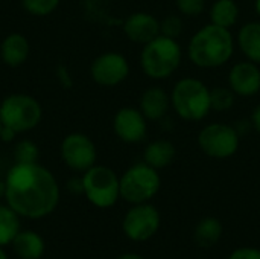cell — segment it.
Returning <instances> with one entry per match:
<instances>
[{
	"mask_svg": "<svg viewBox=\"0 0 260 259\" xmlns=\"http://www.w3.org/2000/svg\"><path fill=\"white\" fill-rule=\"evenodd\" d=\"M66 188L73 195H84V182L82 177H72L67 180Z\"/></svg>",
	"mask_w": 260,
	"mask_h": 259,
	"instance_id": "cell-29",
	"label": "cell"
},
{
	"mask_svg": "<svg viewBox=\"0 0 260 259\" xmlns=\"http://www.w3.org/2000/svg\"><path fill=\"white\" fill-rule=\"evenodd\" d=\"M175 6L186 17H198L206 9V0H175Z\"/></svg>",
	"mask_w": 260,
	"mask_h": 259,
	"instance_id": "cell-27",
	"label": "cell"
},
{
	"mask_svg": "<svg viewBox=\"0 0 260 259\" xmlns=\"http://www.w3.org/2000/svg\"><path fill=\"white\" fill-rule=\"evenodd\" d=\"M250 124H251V127L257 131L260 134V104L253 110V113H251V119H250Z\"/></svg>",
	"mask_w": 260,
	"mask_h": 259,
	"instance_id": "cell-31",
	"label": "cell"
},
{
	"mask_svg": "<svg viewBox=\"0 0 260 259\" xmlns=\"http://www.w3.org/2000/svg\"><path fill=\"white\" fill-rule=\"evenodd\" d=\"M0 259H8V255L5 253L3 247H0Z\"/></svg>",
	"mask_w": 260,
	"mask_h": 259,
	"instance_id": "cell-35",
	"label": "cell"
},
{
	"mask_svg": "<svg viewBox=\"0 0 260 259\" xmlns=\"http://www.w3.org/2000/svg\"><path fill=\"white\" fill-rule=\"evenodd\" d=\"M224 234L222 223L215 217H206L200 220V223L195 226L193 231V240L200 247L209 249L219 243Z\"/></svg>",
	"mask_w": 260,
	"mask_h": 259,
	"instance_id": "cell-20",
	"label": "cell"
},
{
	"mask_svg": "<svg viewBox=\"0 0 260 259\" xmlns=\"http://www.w3.org/2000/svg\"><path fill=\"white\" fill-rule=\"evenodd\" d=\"M43 119V107L27 93H11L0 102V121L15 133H27Z\"/></svg>",
	"mask_w": 260,
	"mask_h": 259,
	"instance_id": "cell-6",
	"label": "cell"
},
{
	"mask_svg": "<svg viewBox=\"0 0 260 259\" xmlns=\"http://www.w3.org/2000/svg\"><path fill=\"white\" fill-rule=\"evenodd\" d=\"M129 61L123 53L104 52L90 64V76L101 87H116L129 76Z\"/></svg>",
	"mask_w": 260,
	"mask_h": 259,
	"instance_id": "cell-11",
	"label": "cell"
},
{
	"mask_svg": "<svg viewBox=\"0 0 260 259\" xmlns=\"http://www.w3.org/2000/svg\"><path fill=\"white\" fill-rule=\"evenodd\" d=\"M236 95L235 92L227 85H216L210 89V102H212V110L218 113H225L230 111L235 105Z\"/></svg>",
	"mask_w": 260,
	"mask_h": 259,
	"instance_id": "cell-23",
	"label": "cell"
},
{
	"mask_svg": "<svg viewBox=\"0 0 260 259\" xmlns=\"http://www.w3.org/2000/svg\"><path fill=\"white\" fill-rule=\"evenodd\" d=\"M61 0H21L23 9L34 17H47L56 11Z\"/></svg>",
	"mask_w": 260,
	"mask_h": 259,
	"instance_id": "cell-25",
	"label": "cell"
},
{
	"mask_svg": "<svg viewBox=\"0 0 260 259\" xmlns=\"http://www.w3.org/2000/svg\"><path fill=\"white\" fill-rule=\"evenodd\" d=\"M5 194H6V183L3 179V180H0V198H5Z\"/></svg>",
	"mask_w": 260,
	"mask_h": 259,
	"instance_id": "cell-33",
	"label": "cell"
},
{
	"mask_svg": "<svg viewBox=\"0 0 260 259\" xmlns=\"http://www.w3.org/2000/svg\"><path fill=\"white\" fill-rule=\"evenodd\" d=\"M183 32V20L177 14H169L160 20V34L169 38H178Z\"/></svg>",
	"mask_w": 260,
	"mask_h": 259,
	"instance_id": "cell-26",
	"label": "cell"
},
{
	"mask_svg": "<svg viewBox=\"0 0 260 259\" xmlns=\"http://www.w3.org/2000/svg\"><path fill=\"white\" fill-rule=\"evenodd\" d=\"M160 186L161 177L158 169L139 162L120 176V198L129 205L148 203L158 194Z\"/></svg>",
	"mask_w": 260,
	"mask_h": 259,
	"instance_id": "cell-5",
	"label": "cell"
},
{
	"mask_svg": "<svg viewBox=\"0 0 260 259\" xmlns=\"http://www.w3.org/2000/svg\"><path fill=\"white\" fill-rule=\"evenodd\" d=\"M2 128H3V124H2V121H0V133H2Z\"/></svg>",
	"mask_w": 260,
	"mask_h": 259,
	"instance_id": "cell-36",
	"label": "cell"
},
{
	"mask_svg": "<svg viewBox=\"0 0 260 259\" xmlns=\"http://www.w3.org/2000/svg\"><path fill=\"white\" fill-rule=\"evenodd\" d=\"M113 131L123 143H140L148 136V119L137 107H122L113 118Z\"/></svg>",
	"mask_w": 260,
	"mask_h": 259,
	"instance_id": "cell-12",
	"label": "cell"
},
{
	"mask_svg": "<svg viewBox=\"0 0 260 259\" xmlns=\"http://www.w3.org/2000/svg\"><path fill=\"white\" fill-rule=\"evenodd\" d=\"M84 197L98 209H110L120 200V177L108 166L94 165L82 174Z\"/></svg>",
	"mask_w": 260,
	"mask_h": 259,
	"instance_id": "cell-7",
	"label": "cell"
},
{
	"mask_svg": "<svg viewBox=\"0 0 260 259\" xmlns=\"http://www.w3.org/2000/svg\"><path fill=\"white\" fill-rule=\"evenodd\" d=\"M227 259H260V249L257 247H239L230 253Z\"/></svg>",
	"mask_w": 260,
	"mask_h": 259,
	"instance_id": "cell-28",
	"label": "cell"
},
{
	"mask_svg": "<svg viewBox=\"0 0 260 259\" xmlns=\"http://www.w3.org/2000/svg\"><path fill=\"white\" fill-rule=\"evenodd\" d=\"M227 81L236 96H256L260 92V66L250 60L238 61L232 66Z\"/></svg>",
	"mask_w": 260,
	"mask_h": 259,
	"instance_id": "cell-13",
	"label": "cell"
},
{
	"mask_svg": "<svg viewBox=\"0 0 260 259\" xmlns=\"http://www.w3.org/2000/svg\"><path fill=\"white\" fill-rule=\"evenodd\" d=\"M177 156L175 145L168 139H157L149 142L143 150V162L155 169L168 168Z\"/></svg>",
	"mask_w": 260,
	"mask_h": 259,
	"instance_id": "cell-17",
	"label": "cell"
},
{
	"mask_svg": "<svg viewBox=\"0 0 260 259\" xmlns=\"http://www.w3.org/2000/svg\"><path fill=\"white\" fill-rule=\"evenodd\" d=\"M17 134H18V133H15L12 128L3 125L2 133H0V140L5 142V143H11V142H14V140L17 139Z\"/></svg>",
	"mask_w": 260,
	"mask_h": 259,
	"instance_id": "cell-30",
	"label": "cell"
},
{
	"mask_svg": "<svg viewBox=\"0 0 260 259\" xmlns=\"http://www.w3.org/2000/svg\"><path fill=\"white\" fill-rule=\"evenodd\" d=\"M20 215L8 205H0V247L11 246L17 234L21 231Z\"/></svg>",
	"mask_w": 260,
	"mask_h": 259,
	"instance_id": "cell-22",
	"label": "cell"
},
{
	"mask_svg": "<svg viewBox=\"0 0 260 259\" xmlns=\"http://www.w3.org/2000/svg\"><path fill=\"white\" fill-rule=\"evenodd\" d=\"M254 11H256L257 17L260 18V0H254Z\"/></svg>",
	"mask_w": 260,
	"mask_h": 259,
	"instance_id": "cell-34",
	"label": "cell"
},
{
	"mask_svg": "<svg viewBox=\"0 0 260 259\" xmlns=\"http://www.w3.org/2000/svg\"><path fill=\"white\" fill-rule=\"evenodd\" d=\"M142 72L154 81L169 79L181 66L183 49L177 38L165 35L155 37L152 41L143 44L140 52Z\"/></svg>",
	"mask_w": 260,
	"mask_h": 259,
	"instance_id": "cell-4",
	"label": "cell"
},
{
	"mask_svg": "<svg viewBox=\"0 0 260 259\" xmlns=\"http://www.w3.org/2000/svg\"><path fill=\"white\" fill-rule=\"evenodd\" d=\"M30 53L27 38L20 32L8 34L0 43V58L8 67H20L26 63Z\"/></svg>",
	"mask_w": 260,
	"mask_h": 259,
	"instance_id": "cell-16",
	"label": "cell"
},
{
	"mask_svg": "<svg viewBox=\"0 0 260 259\" xmlns=\"http://www.w3.org/2000/svg\"><path fill=\"white\" fill-rule=\"evenodd\" d=\"M12 156L14 163H37L40 157V150L35 142L23 139L15 143Z\"/></svg>",
	"mask_w": 260,
	"mask_h": 259,
	"instance_id": "cell-24",
	"label": "cell"
},
{
	"mask_svg": "<svg viewBox=\"0 0 260 259\" xmlns=\"http://www.w3.org/2000/svg\"><path fill=\"white\" fill-rule=\"evenodd\" d=\"M200 150L210 159L225 160L233 157L241 145V134L236 127L213 122L203 127L197 137Z\"/></svg>",
	"mask_w": 260,
	"mask_h": 259,
	"instance_id": "cell-8",
	"label": "cell"
},
{
	"mask_svg": "<svg viewBox=\"0 0 260 259\" xmlns=\"http://www.w3.org/2000/svg\"><path fill=\"white\" fill-rule=\"evenodd\" d=\"M161 215L158 209L148 203L131 205L122 220V231L134 243H145L151 240L160 229Z\"/></svg>",
	"mask_w": 260,
	"mask_h": 259,
	"instance_id": "cell-9",
	"label": "cell"
},
{
	"mask_svg": "<svg viewBox=\"0 0 260 259\" xmlns=\"http://www.w3.org/2000/svg\"><path fill=\"white\" fill-rule=\"evenodd\" d=\"M11 246L20 259H40L46 252L44 238L34 231H20Z\"/></svg>",
	"mask_w": 260,
	"mask_h": 259,
	"instance_id": "cell-19",
	"label": "cell"
},
{
	"mask_svg": "<svg viewBox=\"0 0 260 259\" xmlns=\"http://www.w3.org/2000/svg\"><path fill=\"white\" fill-rule=\"evenodd\" d=\"M117 259H145L143 256H140V255H137V253H123V255H120Z\"/></svg>",
	"mask_w": 260,
	"mask_h": 259,
	"instance_id": "cell-32",
	"label": "cell"
},
{
	"mask_svg": "<svg viewBox=\"0 0 260 259\" xmlns=\"http://www.w3.org/2000/svg\"><path fill=\"white\" fill-rule=\"evenodd\" d=\"M239 6L236 0H215L209 9L210 23L232 29L239 20Z\"/></svg>",
	"mask_w": 260,
	"mask_h": 259,
	"instance_id": "cell-21",
	"label": "cell"
},
{
	"mask_svg": "<svg viewBox=\"0 0 260 259\" xmlns=\"http://www.w3.org/2000/svg\"><path fill=\"white\" fill-rule=\"evenodd\" d=\"M5 202L21 218L41 220L59 203V185L47 168L37 163H14L6 176Z\"/></svg>",
	"mask_w": 260,
	"mask_h": 259,
	"instance_id": "cell-1",
	"label": "cell"
},
{
	"mask_svg": "<svg viewBox=\"0 0 260 259\" xmlns=\"http://www.w3.org/2000/svg\"><path fill=\"white\" fill-rule=\"evenodd\" d=\"M171 108L186 122L204 121L212 111L210 87L200 78L178 79L171 90Z\"/></svg>",
	"mask_w": 260,
	"mask_h": 259,
	"instance_id": "cell-3",
	"label": "cell"
},
{
	"mask_svg": "<svg viewBox=\"0 0 260 259\" xmlns=\"http://www.w3.org/2000/svg\"><path fill=\"white\" fill-rule=\"evenodd\" d=\"M139 108L148 121H163L171 108V95L160 85H151L140 95Z\"/></svg>",
	"mask_w": 260,
	"mask_h": 259,
	"instance_id": "cell-15",
	"label": "cell"
},
{
	"mask_svg": "<svg viewBox=\"0 0 260 259\" xmlns=\"http://www.w3.org/2000/svg\"><path fill=\"white\" fill-rule=\"evenodd\" d=\"M236 38L232 29L207 23L189 40L187 56L195 67L218 69L225 66L235 55Z\"/></svg>",
	"mask_w": 260,
	"mask_h": 259,
	"instance_id": "cell-2",
	"label": "cell"
},
{
	"mask_svg": "<svg viewBox=\"0 0 260 259\" xmlns=\"http://www.w3.org/2000/svg\"><path fill=\"white\" fill-rule=\"evenodd\" d=\"M236 44L247 60L260 66V20L248 21L241 26Z\"/></svg>",
	"mask_w": 260,
	"mask_h": 259,
	"instance_id": "cell-18",
	"label": "cell"
},
{
	"mask_svg": "<svg viewBox=\"0 0 260 259\" xmlns=\"http://www.w3.org/2000/svg\"><path fill=\"white\" fill-rule=\"evenodd\" d=\"M59 154L64 165L73 171L84 174L96 165L98 150L94 142L84 133H69L59 147Z\"/></svg>",
	"mask_w": 260,
	"mask_h": 259,
	"instance_id": "cell-10",
	"label": "cell"
},
{
	"mask_svg": "<svg viewBox=\"0 0 260 259\" xmlns=\"http://www.w3.org/2000/svg\"><path fill=\"white\" fill-rule=\"evenodd\" d=\"M122 29L131 43L143 46L160 35V20L151 12L137 11L126 17Z\"/></svg>",
	"mask_w": 260,
	"mask_h": 259,
	"instance_id": "cell-14",
	"label": "cell"
}]
</instances>
